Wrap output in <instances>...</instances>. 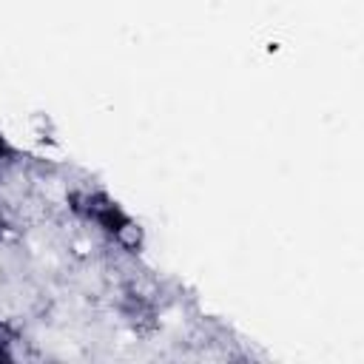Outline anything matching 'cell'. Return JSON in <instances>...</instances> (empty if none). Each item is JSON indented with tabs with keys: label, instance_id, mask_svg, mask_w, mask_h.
Returning a JSON list of instances; mask_svg holds the SVG:
<instances>
[{
	"label": "cell",
	"instance_id": "obj_2",
	"mask_svg": "<svg viewBox=\"0 0 364 364\" xmlns=\"http://www.w3.org/2000/svg\"><path fill=\"white\" fill-rule=\"evenodd\" d=\"M11 154H14V151H11V145H9V142L3 139V134H0V162H6Z\"/></svg>",
	"mask_w": 364,
	"mask_h": 364
},
{
	"label": "cell",
	"instance_id": "obj_3",
	"mask_svg": "<svg viewBox=\"0 0 364 364\" xmlns=\"http://www.w3.org/2000/svg\"><path fill=\"white\" fill-rule=\"evenodd\" d=\"M0 230H3V219H0Z\"/></svg>",
	"mask_w": 364,
	"mask_h": 364
},
{
	"label": "cell",
	"instance_id": "obj_1",
	"mask_svg": "<svg viewBox=\"0 0 364 364\" xmlns=\"http://www.w3.org/2000/svg\"><path fill=\"white\" fill-rule=\"evenodd\" d=\"M122 313L134 321V324H154V307L145 301V299H139V296H128L125 299V304H122Z\"/></svg>",
	"mask_w": 364,
	"mask_h": 364
}]
</instances>
